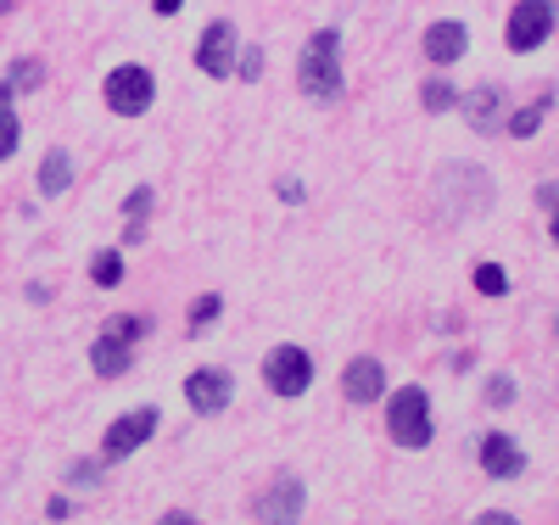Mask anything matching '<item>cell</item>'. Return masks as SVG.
<instances>
[{
    "label": "cell",
    "mask_w": 559,
    "mask_h": 525,
    "mask_svg": "<svg viewBox=\"0 0 559 525\" xmlns=\"http://www.w3.org/2000/svg\"><path fill=\"white\" fill-rule=\"evenodd\" d=\"M297 84L308 102H336L342 95V34L336 28H319L302 57H297Z\"/></svg>",
    "instance_id": "obj_1"
},
{
    "label": "cell",
    "mask_w": 559,
    "mask_h": 525,
    "mask_svg": "<svg viewBox=\"0 0 559 525\" xmlns=\"http://www.w3.org/2000/svg\"><path fill=\"white\" fill-rule=\"evenodd\" d=\"M386 431H392L397 448H431V437H437V425H431V392H419V386L392 392Z\"/></svg>",
    "instance_id": "obj_2"
},
{
    "label": "cell",
    "mask_w": 559,
    "mask_h": 525,
    "mask_svg": "<svg viewBox=\"0 0 559 525\" xmlns=\"http://www.w3.org/2000/svg\"><path fill=\"white\" fill-rule=\"evenodd\" d=\"M102 90H107V107L118 112V118H140L152 102H157V79L140 68V62H123V68H112L107 79H102Z\"/></svg>",
    "instance_id": "obj_3"
},
{
    "label": "cell",
    "mask_w": 559,
    "mask_h": 525,
    "mask_svg": "<svg viewBox=\"0 0 559 525\" xmlns=\"http://www.w3.org/2000/svg\"><path fill=\"white\" fill-rule=\"evenodd\" d=\"M263 386L269 392H280V397H302L308 386H313V358L302 353V347H274L269 358H263Z\"/></svg>",
    "instance_id": "obj_4"
},
{
    "label": "cell",
    "mask_w": 559,
    "mask_h": 525,
    "mask_svg": "<svg viewBox=\"0 0 559 525\" xmlns=\"http://www.w3.org/2000/svg\"><path fill=\"white\" fill-rule=\"evenodd\" d=\"M157 425H163V414H157L152 403L118 414V419L107 425V437H102V458H129L134 448H146V442L157 437Z\"/></svg>",
    "instance_id": "obj_5"
},
{
    "label": "cell",
    "mask_w": 559,
    "mask_h": 525,
    "mask_svg": "<svg viewBox=\"0 0 559 525\" xmlns=\"http://www.w3.org/2000/svg\"><path fill=\"white\" fill-rule=\"evenodd\" d=\"M302 503H308V487L297 481V475H280V481H269L263 487V498H258V525H297L302 520Z\"/></svg>",
    "instance_id": "obj_6"
},
{
    "label": "cell",
    "mask_w": 559,
    "mask_h": 525,
    "mask_svg": "<svg viewBox=\"0 0 559 525\" xmlns=\"http://www.w3.org/2000/svg\"><path fill=\"white\" fill-rule=\"evenodd\" d=\"M554 34V0H515L509 12V51H537Z\"/></svg>",
    "instance_id": "obj_7"
},
{
    "label": "cell",
    "mask_w": 559,
    "mask_h": 525,
    "mask_svg": "<svg viewBox=\"0 0 559 525\" xmlns=\"http://www.w3.org/2000/svg\"><path fill=\"white\" fill-rule=\"evenodd\" d=\"M229 397H236V380H229V369H191L185 374V403H191V414H224Z\"/></svg>",
    "instance_id": "obj_8"
},
{
    "label": "cell",
    "mask_w": 559,
    "mask_h": 525,
    "mask_svg": "<svg viewBox=\"0 0 559 525\" xmlns=\"http://www.w3.org/2000/svg\"><path fill=\"white\" fill-rule=\"evenodd\" d=\"M236 23H207V34H202V45H197V68L207 73V79H236Z\"/></svg>",
    "instance_id": "obj_9"
},
{
    "label": "cell",
    "mask_w": 559,
    "mask_h": 525,
    "mask_svg": "<svg viewBox=\"0 0 559 525\" xmlns=\"http://www.w3.org/2000/svg\"><path fill=\"white\" fill-rule=\"evenodd\" d=\"M453 107L464 112V123H471L476 134H498V129H503V90H498V84H476V90H464Z\"/></svg>",
    "instance_id": "obj_10"
},
{
    "label": "cell",
    "mask_w": 559,
    "mask_h": 525,
    "mask_svg": "<svg viewBox=\"0 0 559 525\" xmlns=\"http://www.w3.org/2000/svg\"><path fill=\"white\" fill-rule=\"evenodd\" d=\"M426 62H437V68H448V62H459L464 51H471V28H464L459 17H442V23H431L426 28Z\"/></svg>",
    "instance_id": "obj_11"
},
{
    "label": "cell",
    "mask_w": 559,
    "mask_h": 525,
    "mask_svg": "<svg viewBox=\"0 0 559 525\" xmlns=\"http://www.w3.org/2000/svg\"><path fill=\"white\" fill-rule=\"evenodd\" d=\"M342 392H347V403H376V397L386 392L381 358H353V363L342 369Z\"/></svg>",
    "instance_id": "obj_12"
},
{
    "label": "cell",
    "mask_w": 559,
    "mask_h": 525,
    "mask_svg": "<svg viewBox=\"0 0 559 525\" xmlns=\"http://www.w3.org/2000/svg\"><path fill=\"white\" fill-rule=\"evenodd\" d=\"M481 469L492 481H515L526 475V453L515 448V437H481Z\"/></svg>",
    "instance_id": "obj_13"
},
{
    "label": "cell",
    "mask_w": 559,
    "mask_h": 525,
    "mask_svg": "<svg viewBox=\"0 0 559 525\" xmlns=\"http://www.w3.org/2000/svg\"><path fill=\"white\" fill-rule=\"evenodd\" d=\"M90 369H96L102 380H118V374H129L134 369V347H118V342H96V347H90Z\"/></svg>",
    "instance_id": "obj_14"
},
{
    "label": "cell",
    "mask_w": 559,
    "mask_h": 525,
    "mask_svg": "<svg viewBox=\"0 0 559 525\" xmlns=\"http://www.w3.org/2000/svg\"><path fill=\"white\" fill-rule=\"evenodd\" d=\"M102 336L118 342V347H134V342L152 336V319H146V313H112V319L102 324Z\"/></svg>",
    "instance_id": "obj_15"
},
{
    "label": "cell",
    "mask_w": 559,
    "mask_h": 525,
    "mask_svg": "<svg viewBox=\"0 0 559 525\" xmlns=\"http://www.w3.org/2000/svg\"><path fill=\"white\" fill-rule=\"evenodd\" d=\"M68 184H73V157H68V152H45V163H39V190H45V196H62Z\"/></svg>",
    "instance_id": "obj_16"
},
{
    "label": "cell",
    "mask_w": 559,
    "mask_h": 525,
    "mask_svg": "<svg viewBox=\"0 0 559 525\" xmlns=\"http://www.w3.org/2000/svg\"><path fill=\"white\" fill-rule=\"evenodd\" d=\"M17 140H23V129H17V112H12V90L0 84V163L17 152Z\"/></svg>",
    "instance_id": "obj_17"
},
{
    "label": "cell",
    "mask_w": 559,
    "mask_h": 525,
    "mask_svg": "<svg viewBox=\"0 0 559 525\" xmlns=\"http://www.w3.org/2000/svg\"><path fill=\"white\" fill-rule=\"evenodd\" d=\"M39 79H45V62H39V57H23V62H12V68H7V90H12V95L39 90Z\"/></svg>",
    "instance_id": "obj_18"
},
{
    "label": "cell",
    "mask_w": 559,
    "mask_h": 525,
    "mask_svg": "<svg viewBox=\"0 0 559 525\" xmlns=\"http://www.w3.org/2000/svg\"><path fill=\"white\" fill-rule=\"evenodd\" d=\"M152 184H134L129 196H123V218H129V229H146V213H152Z\"/></svg>",
    "instance_id": "obj_19"
},
{
    "label": "cell",
    "mask_w": 559,
    "mask_h": 525,
    "mask_svg": "<svg viewBox=\"0 0 559 525\" xmlns=\"http://www.w3.org/2000/svg\"><path fill=\"white\" fill-rule=\"evenodd\" d=\"M548 107H554V95H548V102H537V107H526V112H515V118H509V134H515V140H532V134L543 129Z\"/></svg>",
    "instance_id": "obj_20"
},
{
    "label": "cell",
    "mask_w": 559,
    "mask_h": 525,
    "mask_svg": "<svg viewBox=\"0 0 559 525\" xmlns=\"http://www.w3.org/2000/svg\"><path fill=\"white\" fill-rule=\"evenodd\" d=\"M419 102H426V112H448L459 102V90L448 79H426V90H419Z\"/></svg>",
    "instance_id": "obj_21"
},
{
    "label": "cell",
    "mask_w": 559,
    "mask_h": 525,
    "mask_svg": "<svg viewBox=\"0 0 559 525\" xmlns=\"http://www.w3.org/2000/svg\"><path fill=\"white\" fill-rule=\"evenodd\" d=\"M90 279H96V285H107V291H112V285L123 279V258H118V252H96V263H90Z\"/></svg>",
    "instance_id": "obj_22"
},
{
    "label": "cell",
    "mask_w": 559,
    "mask_h": 525,
    "mask_svg": "<svg viewBox=\"0 0 559 525\" xmlns=\"http://www.w3.org/2000/svg\"><path fill=\"white\" fill-rule=\"evenodd\" d=\"M224 313V297L218 291H207V297H197V308H191V336H202V330L213 324Z\"/></svg>",
    "instance_id": "obj_23"
},
{
    "label": "cell",
    "mask_w": 559,
    "mask_h": 525,
    "mask_svg": "<svg viewBox=\"0 0 559 525\" xmlns=\"http://www.w3.org/2000/svg\"><path fill=\"white\" fill-rule=\"evenodd\" d=\"M476 291H481V297H503V291H509V274H503L498 263H481V269H476Z\"/></svg>",
    "instance_id": "obj_24"
},
{
    "label": "cell",
    "mask_w": 559,
    "mask_h": 525,
    "mask_svg": "<svg viewBox=\"0 0 559 525\" xmlns=\"http://www.w3.org/2000/svg\"><path fill=\"white\" fill-rule=\"evenodd\" d=\"M487 403H492V408H509V403H515V380L492 374V380H487Z\"/></svg>",
    "instance_id": "obj_25"
},
{
    "label": "cell",
    "mask_w": 559,
    "mask_h": 525,
    "mask_svg": "<svg viewBox=\"0 0 559 525\" xmlns=\"http://www.w3.org/2000/svg\"><path fill=\"white\" fill-rule=\"evenodd\" d=\"M258 73H263V45H247L241 62H236V79H247V84H252Z\"/></svg>",
    "instance_id": "obj_26"
},
{
    "label": "cell",
    "mask_w": 559,
    "mask_h": 525,
    "mask_svg": "<svg viewBox=\"0 0 559 525\" xmlns=\"http://www.w3.org/2000/svg\"><path fill=\"white\" fill-rule=\"evenodd\" d=\"M102 464H107V458H79V464H73V481H79V487H96Z\"/></svg>",
    "instance_id": "obj_27"
},
{
    "label": "cell",
    "mask_w": 559,
    "mask_h": 525,
    "mask_svg": "<svg viewBox=\"0 0 559 525\" xmlns=\"http://www.w3.org/2000/svg\"><path fill=\"white\" fill-rule=\"evenodd\" d=\"M157 525H202V520H197V514H185V509H168Z\"/></svg>",
    "instance_id": "obj_28"
},
{
    "label": "cell",
    "mask_w": 559,
    "mask_h": 525,
    "mask_svg": "<svg viewBox=\"0 0 559 525\" xmlns=\"http://www.w3.org/2000/svg\"><path fill=\"white\" fill-rule=\"evenodd\" d=\"M476 525H521V520H515V514H498V509H487Z\"/></svg>",
    "instance_id": "obj_29"
},
{
    "label": "cell",
    "mask_w": 559,
    "mask_h": 525,
    "mask_svg": "<svg viewBox=\"0 0 559 525\" xmlns=\"http://www.w3.org/2000/svg\"><path fill=\"white\" fill-rule=\"evenodd\" d=\"M157 12H163V17H174V12H179V0H157Z\"/></svg>",
    "instance_id": "obj_30"
},
{
    "label": "cell",
    "mask_w": 559,
    "mask_h": 525,
    "mask_svg": "<svg viewBox=\"0 0 559 525\" xmlns=\"http://www.w3.org/2000/svg\"><path fill=\"white\" fill-rule=\"evenodd\" d=\"M7 12H12V0H0V17H7Z\"/></svg>",
    "instance_id": "obj_31"
}]
</instances>
